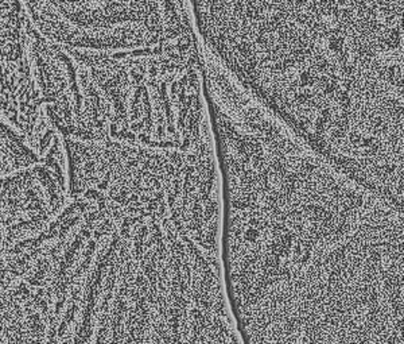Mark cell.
Here are the masks:
<instances>
[{
    "instance_id": "cell-2",
    "label": "cell",
    "mask_w": 404,
    "mask_h": 344,
    "mask_svg": "<svg viewBox=\"0 0 404 344\" xmlns=\"http://www.w3.org/2000/svg\"><path fill=\"white\" fill-rule=\"evenodd\" d=\"M201 40L339 173L403 208V0H190Z\"/></svg>"
},
{
    "instance_id": "cell-3",
    "label": "cell",
    "mask_w": 404,
    "mask_h": 344,
    "mask_svg": "<svg viewBox=\"0 0 404 344\" xmlns=\"http://www.w3.org/2000/svg\"><path fill=\"white\" fill-rule=\"evenodd\" d=\"M31 27L80 60L155 50L195 27L190 0H19Z\"/></svg>"
},
{
    "instance_id": "cell-4",
    "label": "cell",
    "mask_w": 404,
    "mask_h": 344,
    "mask_svg": "<svg viewBox=\"0 0 404 344\" xmlns=\"http://www.w3.org/2000/svg\"><path fill=\"white\" fill-rule=\"evenodd\" d=\"M34 28L19 0H0V119L32 134L53 128L36 89L31 58Z\"/></svg>"
},
{
    "instance_id": "cell-1",
    "label": "cell",
    "mask_w": 404,
    "mask_h": 344,
    "mask_svg": "<svg viewBox=\"0 0 404 344\" xmlns=\"http://www.w3.org/2000/svg\"><path fill=\"white\" fill-rule=\"evenodd\" d=\"M222 202L244 344H403V210L298 157L237 173Z\"/></svg>"
}]
</instances>
